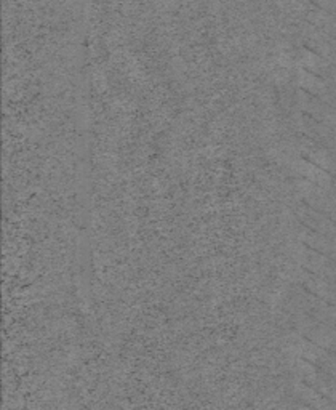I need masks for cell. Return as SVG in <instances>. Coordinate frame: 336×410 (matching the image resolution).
I'll list each match as a JSON object with an SVG mask.
<instances>
[{"mask_svg":"<svg viewBox=\"0 0 336 410\" xmlns=\"http://www.w3.org/2000/svg\"><path fill=\"white\" fill-rule=\"evenodd\" d=\"M315 7H319L330 13H336V0H311Z\"/></svg>","mask_w":336,"mask_h":410,"instance_id":"6da1fadb","label":"cell"}]
</instances>
